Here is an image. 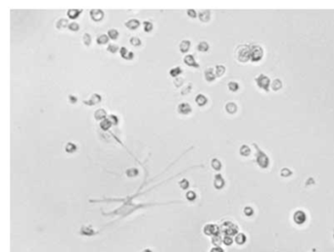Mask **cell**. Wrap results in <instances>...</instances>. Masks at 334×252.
<instances>
[{"mask_svg": "<svg viewBox=\"0 0 334 252\" xmlns=\"http://www.w3.org/2000/svg\"><path fill=\"white\" fill-rule=\"evenodd\" d=\"M211 252H223V249L221 248V247H219V246H216V247H214V248L212 249V250H211Z\"/></svg>", "mask_w": 334, "mask_h": 252, "instance_id": "52", "label": "cell"}, {"mask_svg": "<svg viewBox=\"0 0 334 252\" xmlns=\"http://www.w3.org/2000/svg\"><path fill=\"white\" fill-rule=\"evenodd\" d=\"M209 44H208V42H206V41H201V42H199V44L197 45V49L198 51H201V52H207L208 50H209Z\"/></svg>", "mask_w": 334, "mask_h": 252, "instance_id": "25", "label": "cell"}, {"mask_svg": "<svg viewBox=\"0 0 334 252\" xmlns=\"http://www.w3.org/2000/svg\"><path fill=\"white\" fill-rule=\"evenodd\" d=\"M235 241H236L238 244H243L244 242L246 241V237L243 235V233H238V235H236V237H235Z\"/></svg>", "mask_w": 334, "mask_h": 252, "instance_id": "37", "label": "cell"}, {"mask_svg": "<svg viewBox=\"0 0 334 252\" xmlns=\"http://www.w3.org/2000/svg\"><path fill=\"white\" fill-rule=\"evenodd\" d=\"M179 186L181 187L182 189H187L189 186V182L186 180V178H183V180H181L179 182Z\"/></svg>", "mask_w": 334, "mask_h": 252, "instance_id": "42", "label": "cell"}, {"mask_svg": "<svg viewBox=\"0 0 334 252\" xmlns=\"http://www.w3.org/2000/svg\"><path fill=\"white\" fill-rule=\"evenodd\" d=\"M199 19H200L201 22L203 23H207L209 22L210 19H211V12H210L209 10H202L200 11V13H199Z\"/></svg>", "mask_w": 334, "mask_h": 252, "instance_id": "14", "label": "cell"}, {"mask_svg": "<svg viewBox=\"0 0 334 252\" xmlns=\"http://www.w3.org/2000/svg\"><path fill=\"white\" fill-rule=\"evenodd\" d=\"M255 81H256V84H257V86H259L260 88L264 89V90H266V91L269 90V88H271V80H269L266 75H263V74L259 75L255 79Z\"/></svg>", "mask_w": 334, "mask_h": 252, "instance_id": "5", "label": "cell"}, {"mask_svg": "<svg viewBox=\"0 0 334 252\" xmlns=\"http://www.w3.org/2000/svg\"><path fill=\"white\" fill-rule=\"evenodd\" d=\"M239 152H240V154H241L242 156L247 157V156H249V155H250L251 149H250V147H249L248 145H246V144H243V145H241V147H240Z\"/></svg>", "mask_w": 334, "mask_h": 252, "instance_id": "23", "label": "cell"}, {"mask_svg": "<svg viewBox=\"0 0 334 252\" xmlns=\"http://www.w3.org/2000/svg\"><path fill=\"white\" fill-rule=\"evenodd\" d=\"M215 73L217 77H223L225 73V67L223 65H218L215 69Z\"/></svg>", "mask_w": 334, "mask_h": 252, "instance_id": "26", "label": "cell"}, {"mask_svg": "<svg viewBox=\"0 0 334 252\" xmlns=\"http://www.w3.org/2000/svg\"><path fill=\"white\" fill-rule=\"evenodd\" d=\"M173 84H175V86H177V88H179V86L183 84V81H182L181 78H175V80L173 81Z\"/></svg>", "mask_w": 334, "mask_h": 252, "instance_id": "49", "label": "cell"}, {"mask_svg": "<svg viewBox=\"0 0 334 252\" xmlns=\"http://www.w3.org/2000/svg\"><path fill=\"white\" fill-rule=\"evenodd\" d=\"M55 26L58 29H65V27H69V24H68V20L66 19H63V18H61V19H59L58 21L56 22V24H55Z\"/></svg>", "mask_w": 334, "mask_h": 252, "instance_id": "22", "label": "cell"}, {"mask_svg": "<svg viewBox=\"0 0 334 252\" xmlns=\"http://www.w3.org/2000/svg\"><path fill=\"white\" fill-rule=\"evenodd\" d=\"M65 150L68 153H74L77 150V145L73 142H68L65 146Z\"/></svg>", "mask_w": 334, "mask_h": 252, "instance_id": "31", "label": "cell"}, {"mask_svg": "<svg viewBox=\"0 0 334 252\" xmlns=\"http://www.w3.org/2000/svg\"><path fill=\"white\" fill-rule=\"evenodd\" d=\"M125 27H127L129 29H131V31H133V29H136L137 27L140 26V23H139L138 20L136 19H130L127 21V23H125Z\"/></svg>", "mask_w": 334, "mask_h": 252, "instance_id": "16", "label": "cell"}, {"mask_svg": "<svg viewBox=\"0 0 334 252\" xmlns=\"http://www.w3.org/2000/svg\"><path fill=\"white\" fill-rule=\"evenodd\" d=\"M225 180H223V176H221V174H217V175L215 176V180H214L215 187H216L217 189H221L223 186H225Z\"/></svg>", "mask_w": 334, "mask_h": 252, "instance_id": "10", "label": "cell"}, {"mask_svg": "<svg viewBox=\"0 0 334 252\" xmlns=\"http://www.w3.org/2000/svg\"><path fill=\"white\" fill-rule=\"evenodd\" d=\"M109 121L111 122L112 125H117V124L119 123V119L118 117L115 116V115H111L109 117Z\"/></svg>", "mask_w": 334, "mask_h": 252, "instance_id": "47", "label": "cell"}, {"mask_svg": "<svg viewBox=\"0 0 334 252\" xmlns=\"http://www.w3.org/2000/svg\"><path fill=\"white\" fill-rule=\"evenodd\" d=\"M190 45H191V42L189 40H187V39L182 40L179 44L180 52H182V53H186V52H188V50L190 49Z\"/></svg>", "mask_w": 334, "mask_h": 252, "instance_id": "19", "label": "cell"}, {"mask_svg": "<svg viewBox=\"0 0 334 252\" xmlns=\"http://www.w3.org/2000/svg\"><path fill=\"white\" fill-rule=\"evenodd\" d=\"M244 214H245L246 216H248V217L252 216V215L254 214L253 208H252V207H249V206H247V207H245V208H244Z\"/></svg>", "mask_w": 334, "mask_h": 252, "instance_id": "45", "label": "cell"}, {"mask_svg": "<svg viewBox=\"0 0 334 252\" xmlns=\"http://www.w3.org/2000/svg\"><path fill=\"white\" fill-rule=\"evenodd\" d=\"M107 50L111 52V53H116V52H118V50H120V48L116 44H109L108 47H107Z\"/></svg>", "mask_w": 334, "mask_h": 252, "instance_id": "41", "label": "cell"}, {"mask_svg": "<svg viewBox=\"0 0 334 252\" xmlns=\"http://www.w3.org/2000/svg\"><path fill=\"white\" fill-rule=\"evenodd\" d=\"M96 41H97V43L100 45L106 44V43H108V41H109V36L107 35V34H101V35L98 36Z\"/></svg>", "mask_w": 334, "mask_h": 252, "instance_id": "28", "label": "cell"}, {"mask_svg": "<svg viewBox=\"0 0 334 252\" xmlns=\"http://www.w3.org/2000/svg\"><path fill=\"white\" fill-rule=\"evenodd\" d=\"M183 62L185 64H186L187 66H189V67H193V68H199V65L198 63L195 61V59H194L193 55L191 54H188V55H185L184 58H183Z\"/></svg>", "mask_w": 334, "mask_h": 252, "instance_id": "9", "label": "cell"}, {"mask_svg": "<svg viewBox=\"0 0 334 252\" xmlns=\"http://www.w3.org/2000/svg\"><path fill=\"white\" fill-rule=\"evenodd\" d=\"M177 111H178V113L182 114V115H188V114L191 113L192 108H191L190 105H189V103L183 102V103H180V104L178 105Z\"/></svg>", "mask_w": 334, "mask_h": 252, "instance_id": "8", "label": "cell"}, {"mask_svg": "<svg viewBox=\"0 0 334 252\" xmlns=\"http://www.w3.org/2000/svg\"><path fill=\"white\" fill-rule=\"evenodd\" d=\"M195 102H196V104H197L198 106H200V107L205 106V105L207 104V102H208V98L206 97L204 94H202V93H199V94L196 96V98H195Z\"/></svg>", "mask_w": 334, "mask_h": 252, "instance_id": "17", "label": "cell"}, {"mask_svg": "<svg viewBox=\"0 0 334 252\" xmlns=\"http://www.w3.org/2000/svg\"><path fill=\"white\" fill-rule=\"evenodd\" d=\"M186 198L188 199L189 201H193L196 199V193L194 191H188L186 193Z\"/></svg>", "mask_w": 334, "mask_h": 252, "instance_id": "44", "label": "cell"}, {"mask_svg": "<svg viewBox=\"0 0 334 252\" xmlns=\"http://www.w3.org/2000/svg\"><path fill=\"white\" fill-rule=\"evenodd\" d=\"M120 54H121V56H122V58L125 59V60H132L134 57L133 52L129 51L127 48H125V47L120 48Z\"/></svg>", "mask_w": 334, "mask_h": 252, "instance_id": "13", "label": "cell"}, {"mask_svg": "<svg viewBox=\"0 0 334 252\" xmlns=\"http://www.w3.org/2000/svg\"><path fill=\"white\" fill-rule=\"evenodd\" d=\"M111 126H112V124L109 121V119H105V120L101 121V123H100V128H101L103 130H108L110 128H111Z\"/></svg>", "mask_w": 334, "mask_h": 252, "instance_id": "30", "label": "cell"}, {"mask_svg": "<svg viewBox=\"0 0 334 252\" xmlns=\"http://www.w3.org/2000/svg\"><path fill=\"white\" fill-rule=\"evenodd\" d=\"M223 242L225 244V245H230V244H232V239H231V237H228V235H225V237H223Z\"/></svg>", "mask_w": 334, "mask_h": 252, "instance_id": "46", "label": "cell"}, {"mask_svg": "<svg viewBox=\"0 0 334 252\" xmlns=\"http://www.w3.org/2000/svg\"><path fill=\"white\" fill-rule=\"evenodd\" d=\"M129 43L132 45V46H140L141 40L139 39L138 37H136V36H133V37H131L129 39Z\"/></svg>", "mask_w": 334, "mask_h": 252, "instance_id": "38", "label": "cell"}, {"mask_svg": "<svg viewBox=\"0 0 334 252\" xmlns=\"http://www.w3.org/2000/svg\"><path fill=\"white\" fill-rule=\"evenodd\" d=\"M89 14H90L91 19H92L93 21H95V22H99V21H101L103 19V17H104V12H103L102 10H98V9H96V10H91Z\"/></svg>", "mask_w": 334, "mask_h": 252, "instance_id": "12", "label": "cell"}, {"mask_svg": "<svg viewBox=\"0 0 334 252\" xmlns=\"http://www.w3.org/2000/svg\"><path fill=\"white\" fill-rule=\"evenodd\" d=\"M69 101L71 102V104H75L77 101V98L75 95H69Z\"/></svg>", "mask_w": 334, "mask_h": 252, "instance_id": "51", "label": "cell"}, {"mask_svg": "<svg viewBox=\"0 0 334 252\" xmlns=\"http://www.w3.org/2000/svg\"><path fill=\"white\" fill-rule=\"evenodd\" d=\"M251 47V59L252 62H259L262 60L263 56H264V50L260 45L253 44L250 45Z\"/></svg>", "mask_w": 334, "mask_h": 252, "instance_id": "3", "label": "cell"}, {"mask_svg": "<svg viewBox=\"0 0 334 252\" xmlns=\"http://www.w3.org/2000/svg\"><path fill=\"white\" fill-rule=\"evenodd\" d=\"M227 88L230 91H232V92H236V91L239 89V84L236 82H229L227 84Z\"/></svg>", "mask_w": 334, "mask_h": 252, "instance_id": "29", "label": "cell"}, {"mask_svg": "<svg viewBox=\"0 0 334 252\" xmlns=\"http://www.w3.org/2000/svg\"><path fill=\"white\" fill-rule=\"evenodd\" d=\"M219 230L225 233V235H228V237H231V235H236L237 232H238V228H237V226L234 225V224H232L231 222H225V223H223Z\"/></svg>", "mask_w": 334, "mask_h": 252, "instance_id": "4", "label": "cell"}, {"mask_svg": "<svg viewBox=\"0 0 334 252\" xmlns=\"http://www.w3.org/2000/svg\"><path fill=\"white\" fill-rule=\"evenodd\" d=\"M219 232H221V230H219V227L216 225H213V224L206 225L204 228V233L207 235H214L215 237L217 235H219Z\"/></svg>", "mask_w": 334, "mask_h": 252, "instance_id": "7", "label": "cell"}, {"mask_svg": "<svg viewBox=\"0 0 334 252\" xmlns=\"http://www.w3.org/2000/svg\"><path fill=\"white\" fill-rule=\"evenodd\" d=\"M125 174H127V176L129 178L135 177V176L138 175V170H137L136 168H130V169H127V172H125Z\"/></svg>", "mask_w": 334, "mask_h": 252, "instance_id": "34", "label": "cell"}, {"mask_svg": "<svg viewBox=\"0 0 334 252\" xmlns=\"http://www.w3.org/2000/svg\"><path fill=\"white\" fill-rule=\"evenodd\" d=\"M221 241H223V240H221V235H215V237H213V239H212V242L216 246H219V244L221 243Z\"/></svg>", "mask_w": 334, "mask_h": 252, "instance_id": "40", "label": "cell"}, {"mask_svg": "<svg viewBox=\"0 0 334 252\" xmlns=\"http://www.w3.org/2000/svg\"><path fill=\"white\" fill-rule=\"evenodd\" d=\"M216 73H215L214 69L213 68H208L205 71V79L207 82H214L216 79Z\"/></svg>", "mask_w": 334, "mask_h": 252, "instance_id": "15", "label": "cell"}, {"mask_svg": "<svg viewBox=\"0 0 334 252\" xmlns=\"http://www.w3.org/2000/svg\"><path fill=\"white\" fill-rule=\"evenodd\" d=\"M143 252H151V250H150V249H145V250H144Z\"/></svg>", "mask_w": 334, "mask_h": 252, "instance_id": "53", "label": "cell"}, {"mask_svg": "<svg viewBox=\"0 0 334 252\" xmlns=\"http://www.w3.org/2000/svg\"><path fill=\"white\" fill-rule=\"evenodd\" d=\"M191 86H192V84H187L186 86H185V88L182 89V91H181V93L183 95H185V94H187V93H189L190 92V90H191Z\"/></svg>", "mask_w": 334, "mask_h": 252, "instance_id": "48", "label": "cell"}, {"mask_svg": "<svg viewBox=\"0 0 334 252\" xmlns=\"http://www.w3.org/2000/svg\"><path fill=\"white\" fill-rule=\"evenodd\" d=\"M82 42H83V44L85 45V46H89L91 43V36L90 34L85 33L83 34V36H82Z\"/></svg>", "mask_w": 334, "mask_h": 252, "instance_id": "33", "label": "cell"}, {"mask_svg": "<svg viewBox=\"0 0 334 252\" xmlns=\"http://www.w3.org/2000/svg\"><path fill=\"white\" fill-rule=\"evenodd\" d=\"M69 29H70V31H79V25L77 24V23H71L70 25H69Z\"/></svg>", "mask_w": 334, "mask_h": 252, "instance_id": "43", "label": "cell"}, {"mask_svg": "<svg viewBox=\"0 0 334 252\" xmlns=\"http://www.w3.org/2000/svg\"><path fill=\"white\" fill-rule=\"evenodd\" d=\"M143 29L144 31H146V33H150L151 31L153 29V24L149 21H145V22L143 23Z\"/></svg>", "mask_w": 334, "mask_h": 252, "instance_id": "35", "label": "cell"}, {"mask_svg": "<svg viewBox=\"0 0 334 252\" xmlns=\"http://www.w3.org/2000/svg\"><path fill=\"white\" fill-rule=\"evenodd\" d=\"M235 57L242 63L248 62L251 59V47L250 45L241 44L235 50Z\"/></svg>", "mask_w": 334, "mask_h": 252, "instance_id": "1", "label": "cell"}, {"mask_svg": "<svg viewBox=\"0 0 334 252\" xmlns=\"http://www.w3.org/2000/svg\"><path fill=\"white\" fill-rule=\"evenodd\" d=\"M225 111L228 114H235L237 112V105L234 102H228L225 105Z\"/></svg>", "mask_w": 334, "mask_h": 252, "instance_id": "20", "label": "cell"}, {"mask_svg": "<svg viewBox=\"0 0 334 252\" xmlns=\"http://www.w3.org/2000/svg\"><path fill=\"white\" fill-rule=\"evenodd\" d=\"M187 15H188L190 18H192V19H194V18H196V16H197V13H196L195 10L190 9V10H187Z\"/></svg>", "mask_w": 334, "mask_h": 252, "instance_id": "50", "label": "cell"}, {"mask_svg": "<svg viewBox=\"0 0 334 252\" xmlns=\"http://www.w3.org/2000/svg\"><path fill=\"white\" fill-rule=\"evenodd\" d=\"M81 10H77V9H73V10H69L67 12V15L69 18H71V19L75 20L77 19V17H79V15H81Z\"/></svg>", "mask_w": 334, "mask_h": 252, "instance_id": "24", "label": "cell"}, {"mask_svg": "<svg viewBox=\"0 0 334 252\" xmlns=\"http://www.w3.org/2000/svg\"><path fill=\"white\" fill-rule=\"evenodd\" d=\"M293 219H294V222L296 224L302 225V224L305 223L306 220H307V215H306V213L304 211H302V210H298V211H296L294 213Z\"/></svg>", "mask_w": 334, "mask_h": 252, "instance_id": "6", "label": "cell"}, {"mask_svg": "<svg viewBox=\"0 0 334 252\" xmlns=\"http://www.w3.org/2000/svg\"><path fill=\"white\" fill-rule=\"evenodd\" d=\"M100 101H101V96L98 94V93H94V94L91 95L89 100H83V103L85 105H88V106H92V105L98 104Z\"/></svg>", "mask_w": 334, "mask_h": 252, "instance_id": "11", "label": "cell"}, {"mask_svg": "<svg viewBox=\"0 0 334 252\" xmlns=\"http://www.w3.org/2000/svg\"><path fill=\"white\" fill-rule=\"evenodd\" d=\"M108 36L111 39H117L119 37V31L115 29H112L108 31Z\"/></svg>", "mask_w": 334, "mask_h": 252, "instance_id": "36", "label": "cell"}, {"mask_svg": "<svg viewBox=\"0 0 334 252\" xmlns=\"http://www.w3.org/2000/svg\"><path fill=\"white\" fill-rule=\"evenodd\" d=\"M280 175H281V177H283V178L290 177V176L292 175V172L288 168H283L282 170L280 171Z\"/></svg>", "mask_w": 334, "mask_h": 252, "instance_id": "39", "label": "cell"}, {"mask_svg": "<svg viewBox=\"0 0 334 252\" xmlns=\"http://www.w3.org/2000/svg\"><path fill=\"white\" fill-rule=\"evenodd\" d=\"M253 146L257 150L256 151V161H257L258 165L263 169L267 168L269 165V158L267 157V155L264 151L260 149V147L256 143H253Z\"/></svg>", "mask_w": 334, "mask_h": 252, "instance_id": "2", "label": "cell"}, {"mask_svg": "<svg viewBox=\"0 0 334 252\" xmlns=\"http://www.w3.org/2000/svg\"><path fill=\"white\" fill-rule=\"evenodd\" d=\"M181 72H182V70L180 67H175V68H173L170 70V75L173 78H177L178 75L181 74Z\"/></svg>", "mask_w": 334, "mask_h": 252, "instance_id": "32", "label": "cell"}, {"mask_svg": "<svg viewBox=\"0 0 334 252\" xmlns=\"http://www.w3.org/2000/svg\"><path fill=\"white\" fill-rule=\"evenodd\" d=\"M282 88V82L279 79H275L273 80V82H271V88L273 89V91H277L279 90V89Z\"/></svg>", "mask_w": 334, "mask_h": 252, "instance_id": "21", "label": "cell"}, {"mask_svg": "<svg viewBox=\"0 0 334 252\" xmlns=\"http://www.w3.org/2000/svg\"><path fill=\"white\" fill-rule=\"evenodd\" d=\"M211 166L213 167V169L216 171H219L221 169V162L219 161V159H217V158H214V159L212 160L211 162Z\"/></svg>", "mask_w": 334, "mask_h": 252, "instance_id": "27", "label": "cell"}, {"mask_svg": "<svg viewBox=\"0 0 334 252\" xmlns=\"http://www.w3.org/2000/svg\"><path fill=\"white\" fill-rule=\"evenodd\" d=\"M106 116H107V113L106 111H105L104 109L100 108V109H97L95 111L94 113V118L96 119L97 121H103L106 119Z\"/></svg>", "mask_w": 334, "mask_h": 252, "instance_id": "18", "label": "cell"}]
</instances>
